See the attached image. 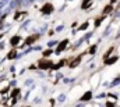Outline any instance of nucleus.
Listing matches in <instances>:
<instances>
[{
	"label": "nucleus",
	"mask_w": 120,
	"mask_h": 107,
	"mask_svg": "<svg viewBox=\"0 0 120 107\" xmlns=\"http://www.w3.org/2000/svg\"><path fill=\"white\" fill-rule=\"evenodd\" d=\"M63 64H64V60H61V61H60L59 64H56V65H55V67H53V68H59V67H61V65H63Z\"/></svg>",
	"instance_id": "obj_12"
},
{
	"label": "nucleus",
	"mask_w": 120,
	"mask_h": 107,
	"mask_svg": "<svg viewBox=\"0 0 120 107\" xmlns=\"http://www.w3.org/2000/svg\"><path fill=\"white\" fill-rule=\"evenodd\" d=\"M15 54H17L15 50H11V52L8 53V58H14V57H15Z\"/></svg>",
	"instance_id": "obj_11"
},
{
	"label": "nucleus",
	"mask_w": 120,
	"mask_h": 107,
	"mask_svg": "<svg viewBox=\"0 0 120 107\" xmlns=\"http://www.w3.org/2000/svg\"><path fill=\"white\" fill-rule=\"evenodd\" d=\"M91 96H92V93H91V92H87V93H85V95L82 96V100H84V102L90 100V99H91Z\"/></svg>",
	"instance_id": "obj_8"
},
{
	"label": "nucleus",
	"mask_w": 120,
	"mask_h": 107,
	"mask_svg": "<svg viewBox=\"0 0 120 107\" xmlns=\"http://www.w3.org/2000/svg\"><path fill=\"white\" fill-rule=\"evenodd\" d=\"M116 60H117V56H113V57H110V58L105 60V63H106V64H112V63H115Z\"/></svg>",
	"instance_id": "obj_7"
},
{
	"label": "nucleus",
	"mask_w": 120,
	"mask_h": 107,
	"mask_svg": "<svg viewBox=\"0 0 120 107\" xmlns=\"http://www.w3.org/2000/svg\"><path fill=\"white\" fill-rule=\"evenodd\" d=\"M95 50H96V46H92V47H91V49H90V52H91V53H94Z\"/></svg>",
	"instance_id": "obj_14"
},
{
	"label": "nucleus",
	"mask_w": 120,
	"mask_h": 107,
	"mask_svg": "<svg viewBox=\"0 0 120 107\" xmlns=\"http://www.w3.org/2000/svg\"><path fill=\"white\" fill-rule=\"evenodd\" d=\"M53 11V4L52 3H46L43 7H42V13L43 14H50Z\"/></svg>",
	"instance_id": "obj_1"
},
{
	"label": "nucleus",
	"mask_w": 120,
	"mask_h": 107,
	"mask_svg": "<svg viewBox=\"0 0 120 107\" xmlns=\"http://www.w3.org/2000/svg\"><path fill=\"white\" fill-rule=\"evenodd\" d=\"M50 65H52V63H50V61H46V60L39 61V67H41V68H49Z\"/></svg>",
	"instance_id": "obj_4"
},
{
	"label": "nucleus",
	"mask_w": 120,
	"mask_h": 107,
	"mask_svg": "<svg viewBox=\"0 0 120 107\" xmlns=\"http://www.w3.org/2000/svg\"><path fill=\"white\" fill-rule=\"evenodd\" d=\"M21 40V38L20 36H13L11 38V40H10V43L13 45V46H15V45H18V42Z\"/></svg>",
	"instance_id": "obj_6"
},
{
	"label": "nucleus",
	"mask_w": 120,
	"mask_h": 107,
	"mask_svg": "<svg viewBox=\"0 0 120 107\" xmlns=\"http://www.w3.org/2000/svg\"><path fill=\"white\" fill-rule=\"evenodd\" d=\"M112 1H116V0H112Z\"/></svg>",
	"instance_id": "obj_16"
},
{
	"label": "nucleus",
	"mask_w": 120,
	"mask_h": 107,
	"mask_svg": "<svg viewBox=\"0 0 120 107\" xmlns=\"http://www.w3.org/2000/svg\"><path fill=\"white\" fill-rule=\"evenodd\" d=\"M110 11H112V6H110V4H109V6H106V7L103 8V14H109Z\"/></svg>",
	"instance_id": "obj_9"
},
{
	"label": "nucleus",
	"mask_w": 120,
	"mask_h": 107,
	"mask_svg": "<svg viewBox=\"0 0 120 107\" xmlns=\"http://www.w3.org/2000/svg\"><path fill=\"white\" fill-rule=\"evenodd\" d=\"M91 1H92V0H85V1L82 3V8H88L90 4H91Z\"/></svg>",
	"instance_id": "obj_10"
},
{
	"label": "nucleus",
	"mask_w": 120,
	"mask_h": 107,
	"mask_svg": "<svg viewBox=\"0 0 120 107\" xmlns=\"http://www.w3.org/2000/svg\"><path fill=\"white\" fill-rule=\"evenodd\" d=\"M81 61V56H78V57H75L71 63H70V68H74V67H77L78 65V63Z\"/></svg>",
	"instance_id": "obj_3"
},
{
	"label": "nucleus",
	"mask_w": 120,
	"mask_h": 107,
	"mask_svg": "<svg viewBox=\"0 0 120 107\" xmlns=\"http://www.w3.org/2000/svg\"><path fill=\"white\" fill-rule=\"evenodd\" d=\"M38 38H39V33H35V35H32V36H30V38H27L25 43H27V45H32V43H34Z\"/></svg>",
	"instance_id": "obj_2"
},
{
	"label": "nucleus",
	"mask_w": 120,
	"mask_h": 107,
	"mask_svg": "<svg viewBox=\"0 0 120 107\" xmlns=\"http://www.w3.org/2000/svg\"><path fill=\"white\" fill-rule=\"evenodd\" d=\"M87 27H88V24H84V25H81V29H85Z\"/></svg>",
	"instance_id": "obj_15"
},
{
	"label": "nucleus",
	"mask_w": 120,
	"mask_h": 107,
	"mask_svg": "<svg viewBox=\"0 0 120 107\" xmlns=\"http://www.w3.org/2000/svg\"><path fill=\"white\" fill-rule=\"evenodd\" d=\"M49 54H52V50H46V52L43 53V56H45V57H48Z\"/></svg>",
	"instance_id": "obj_13"
},
{
	"label": "nucleus",
	"mask_w": 120,
	"mask_h": 107,
	"mask_svg": "<svg viewBox=\"0 0 120 107\" xmlns=\"http://www.w3.org/2000/svg\"><path fill=\"white\" fill-rule=\"evenodd\" d=\"M67 43H68V40H67V39H64V40H63V42H61V43L59 45V46H57V53H60L61 50H64V49H66Z\"/></svg>",
	"instance_id": "obj_5"
}]
</instances>
